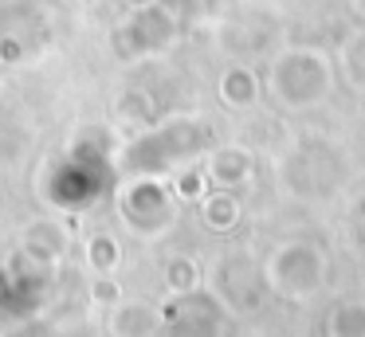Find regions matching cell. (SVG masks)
<instances>
[{"mask_svg":"<svg viewBox=\"0 0 365 337\" xmlns=\"http://www.w3.org/2000/svg\"><path fill=\"white\" fill-rule=\"evenodd\" d=\"M205 224L208 227H232L236 224V204H232L228 196H212V200H205Z\"/></svg>","mask_w":365,"mask_h":337,"instance_id":"cell-4","label":"cell"},{"mask_svg":"<svg viewBox=\"0 0 365 337\" xmlns=\"http://www.w3.org/2000/svg\"><path fill=\"white\" fill-rule=\"evenodd\" d=\"M145 192H150V180H134L118 200V212H122V219H126V227H134L138 235H150L145 232V219H161V224L169 219L165 192L153 188V200H145Z\"/></svg>","mask_w":365,"mask_h":337,"instance_id":"cell-1","label":"cell"},{"mask_svg":"<svg viewBox=\"0 0 365 337\" xmlns=\"http://www.w3.org/2000/svg\"><path fill=\"white\" fill-rule=\"evenodd\" d=\"M158 326H161L158 310L145 302H118L110 310V321H106L110 337H153Z\"/></svg>","mask_w":365,"mask_h":337,"instance_id":"cell-2","label":"cell"},{"mask_svg":"<svg viewBox=\"0 0 365 337\" xmlns=\"http://www.w3.org/2000/svg\"><path fill=\"white\" fill-rule=\"evenodd\" d=\"M118 259H122V251H118V243L110 239V235H91V243H87V263H91V271L103 279V274H110L114 266H118Z\"/></svg>","mask_w":365,"mask_h":337,"instance_id":"cell-3","label":"cell"}]
</instances>
